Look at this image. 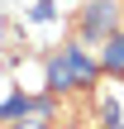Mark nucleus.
Returning <instances> with one entry per match:
<instances>
[{
    "mask_svg": "<svg viewBox=\"0 0 124 129\" xmlns=\"http://www.w3.org/2000/svg\"><path fill=\"white\" fill-rule=\"evenodd\" d=\"M96 72H100V62H91L81 48H62V57H53V67H48V86L53 91L86 86V81H96Z\"/></svg>",
    "mask_w": 124,
    "mask_h": 129,
    "instance_id": "nucleus-1",
    "label": "nucleus"
},
{
    "mask_svg": "<svg viewBox=\"0 0 124 129\" xmlns=\"http://www.w3.org/2000/svg\"><path fill=\"white\" fill-rule=\"evenodd\" d=\"M81 34H86V38L115 34V5H110V0H91V5L81 10Z\"/></svg>",
    "mask_w": 124,
    "mask_h": 129,
    "instance_id": "nucleus-2",
    "label": "nucleus"
},
{
    "mask_svg": "<svg viewBox=\"0 0 124 129\" xmlns=\"http://www.w3.org/2000/svg\"><path fill=\"white\" fill-rule=\"evenodd\" d=\"M33 110H43V105H38V101H29L24 91H14V96L0 105V120H24V115H33Z\"/></svg>",
    "mask_w": 124,
    "mask_h": 129,
    "instance_id": "nucleus-3",
    "label": "nucleus"
},
{
    "mask_svg": "<svg viewBox=\"0 0 124 129\" xmlns=\"http://www.w3.org/2000/svg\"><path fill=\"white\" fill-rule=\"evenodd\" d=\"M100 67L105 72H124V34H110V43L100 53Z\"/></svg>",
    "mask_w": 124,
    "mask_h": 129,
    "instance_id": "nucleus-4",
    "label": "nucleus"
},
{
    "mask_svg": "<svg viewBox=\"0 0 124 129\" xmlns=\"http://www.w3.org/2000/svg\"><path fill=\"white\" fill-rule=\"evenodd\" d=\"M14 129H43V115L33 110V115H24V120H19V124H14Z\"/></svg>",
    "mask_w": 124,
    "mask_h": 129,
    "instance_id": "nucleus-5",
    "label": "nucleus"
}]
</instances>
